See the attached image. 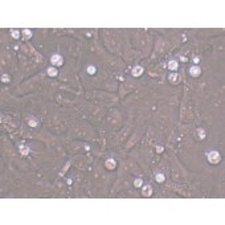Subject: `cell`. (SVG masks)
<instances>
[{"mask_svg": "<svg viewBox=\"0 0 225 225\" xmlns=\"http://www.w3.org/2000/svg\"><path fill=\"white\" fill-rule=\"evenodd\" d=\"M205 156H207L208 163L213 164V166H216V164L221 163V159H223L221 152H220L218 150H216V148H211V150H208V151L205 152Z\"/></svg>", "mask_w": 225, "mask_h": 225, "instance_id": "6da1fadb", "label": "cell"}, {"mask_svg": "<svg viewBox=\"0 0 225 225\" xmlns=\"http://www.w3.org/2000/svg\"><path fill=\"white\" fill-rule=\"evenodd\" d=\"M65 62V60H64V56L61 53H53L52 56H51V64H52V66H56V68H61L62 65Z\"/></svg>", "mask_w": 225, "mask_h": 225, "instance_id": "7a4b0ae2", "label": "cell"}, {"mask_svg": "<svg viewBox=\"0 0 225 225\" xmlns=\"http://www.w3.org/2000/svg\"><path fill=\"white\" fill-rule=\"evenodd\" d=\"M188 74L193 78H197L201 76V68L199 66V65H191V66L188 68Z\"/></svg>", "mask_w": 225, "mask_h": 225, "instance_id": "3957f363", "label": "cell"}, {"mask_svg": "<svg viewBox=\"0 0 225 225\" xmlns=\"http://www.w3.org/2000/svg\"><path fill=\"white\" fill-rule=\"evenodd\" d=\"M167 78H168V81L171 85H179L180 81H182V77H180V74L178 72H169Z\"/></svg>", "mask_w": 225, "mask_h": 225, "instance_id": "277c9868", "label": "cell"}, {"mask_svg": "<svg viewBox=\"0 0 225 225\" xmlns=\"http://www.w3.org/2000/svg\"><path fill=\"white\" fill-rule=\"evenodd\" d=\"M143 73H144V68L142 66V65H135V66L133 68V70H131V76L134 78H138V77H142Z\"/></svg>", "mask_w": 225, "mask_h": 225, "instance_id": "5b68a950", "label": "cell"}, {"mask_svg": "<svg viewBox=\"0 0 225 225\" xmlns=\"http://www.w3.org/2000/svg\"><path fill=\"white\" fill-rule=\"evenodd\" d=\"M152 192H154V188H152L151 184H143L142 186V195L144 197L152 196Z\"/></svg>", "mask_w": 225, "mask_h": 225, "instance_id": "8992f818", "label": "cell"}, {"mask_svg": "<svg viewBox=\"0 0 225 225\" xmlns=\"http://www.w3.org/2000/svg\"><path fill=\"white\" fill-rule=\"evenodd\" d=\"M85 73H86L88 76H96L98 73V68L94 64H88L86 68H85Z\"/></svg>", "mask_w": 225, "mask_h": 225, "instance_id": "52a82bcc", "label": "cell"}, {"mask_svg": "<svg viewBox=\"0 0 225 225\" xmlns=\"http://www.w3.org/2000/svg\"><path fill=\"white\" fill-rule=\"evenodd\" d=\"M167 69L169 72H176L178 69H179V61L176 58H172V60H169V61L167 62Z\"/></svg>", "mask_w": 225, "mask_h": 225, "instance_id": "ba28073f", "label": "cell"}, {"mask_svg": "<svg viewBox=\"0 0 225 225\" xmlns=\"http://www.w3.org/2000/svg\"><path fill=\"white\" fill-rule=\"evenodd\" d=\"M27 123H28V126L32 127V128L40 126V121H38L36 117H33V115H29V117L27 118Z\"/></svg>", "mask_w": 225, "mask_h": 225, "instance_id": "9c48e42d", "label": "cell"}, {"mask_svg": "<svg viewBox=\"0 0 225 225\" xmlns=\"http://www.w3.org/2000/svg\"><path fill=\"white\" fill-rule=\"evenodd\" d=\"M47 74H48V76L51 77V78H56L58 74H60V70H58V68L52 66V65H51V66L47 69Z\"/></svg>", "mask_w": 225, "mask_h": 225, "instance_id": "30bf717a", "label": "cell"}, {"mask_svg": "<svg viewBox=\"0 0 225 225\" xmlns=\"http://www.w3.org/2000/svg\"><path fill=\"white\" fill-rule=\"evenodd\" d=\"M105 167H106L109 171H113V169H115V168H117V162H115V159L109 158L105 162Z\"/></svg>", "mask_w": 225, "mask_h": 225, "instance_id": "8fae6325", "label": "cell"}, {"mask_svg": "<svg viewBox=\"0 0 225 225\" xmlns=\"http://www.w3.org/2000/svg\"><path fill=\"white\" fill-rule=\"evenodd\" d=\"M155 180H156L158 183H164L166 182V173H164L163 171H156L155 172Z\"/></svg>", "mask_w": 225, "mask_h": 225, "instance_id": "7c38bea8", "label": "cell"}, {"mask_svg": "<svg viewBox=\"0 0 225 225\" xmlns=\"http://www.w3.org/2000/svg\"><path fill=\"white\" fill-rule=\"evenodd\" d=\"M9 33H11L12 38H15V40H19L20 36H21V32H20L19 29H11V31H9Z\"/></svg>", "mask_w": 225, "mask_h": 225, "instance_id": "4fadbf2b", "label": "cell"}, {"mask_svg": "<svg viewBox=\"0 0 225 225\" xmlns=\"http://www.w3.org/2000/svg\"><path fill=\"white\" fill-rule=\"evenodd\" d=\"M143 184H144V180H143L142 178L134 179V187H135V188H142Z\"/></svg>", "mask_w": 225, "mask_h": 225, "instance_id": "5bb4252c", "label": "cell"}, {"mask_svg": "<svg viewBox=\"0 0 225 225\" xmlns=\"http://www.w3.org/2000/svg\"><path fill=\"white\" fill-rule=\"evenodd\" d=\"M21 33L24 34V37L28 38V40L33 37V31H32V29H23Z\"/></svg>", "mask_w": 225, "mask_h": 225, "instance_id": "9a60e30c", "label": "cell"}, {"mask_svg": "<svg viewBox=\"0 0 225 225\" xmlns=\"http://www.w3.org/2000/svg\"><path fill=\"white\" fill-rule=\"evenodd\" d=\"M2 82L3 83H9V82H11V76L7 74V73H3L2 74Z\"/></svg>", "mask_w": 225, "mask_h": 225, "instance_id": "2e32d148", "label": "cell"}, {"mask_svg": "<svg viewBox=\"0 0 225 225\" xmlns=\"http://www.w3.org/2000/svg\"><path fill=\"white\" fill-rule=\"evenodd\" d=\"M197 135H199V138L201 139H205V137H207V133H205V130L204 128H197Z\"/></svg>", "mask_w": 225, "mask_h": 225, "instance_id": "e0dca14e", "label": "cell"}, {"mask_svg": "<svg viewBox=\"0 0 225 225\" xmlns=\"http://www.w3.org/2000/svg\"><path fill=\"white\" fill-rule=\"evenodd\" d=\"M20 151H21V155L25 156V155H28V152H29V148H25L23 144H20Z\"/></svg>", "mask_w": 225, "mask_h": 225, "instance_id": "ac0fdd59", "label": "cell"}, {"mask_svg": "<svg viewBox=\"0 0 225 225\" xmlns=\"http://www.w3.org/2000/svg\"><path fill=\"white\" fill-rule=\"evenodd\" d=\"M192 61H193V65H199V62H200V58H199V57H195V58L192 60Z\"/></svg>", "mask_w": 225, "mask_h": 225, "instance_id": "d6986e66", "label": "cell"}, {"mask_svg": "<svg viewBox=\"0 0 225 225\" xmlns=\"http://www.w3.org/2000/svg\"><path fill=\"white\" fill-rule=\"evenodd\" d=\"M179 58H180V61H182V62H187L188 61V58L184 57V56H179Z\"/></svg>", "mask_w": 225, "mask_h": 225, "instance_id": "ffe728a7", "label": "cell"}, {"mask_svg": "<svg viewBox=\"0 0 225 225\" xmlns=\"http://www.w3.org/2000/svg\"><path fill=\"white\" fill-rule=\"evenodd\" d=\"M156 150H158V152H162V151H163V148H162V147H158Z\"/></svg>", "mask_w": 225, "mask_h": 225, "instance_id": "44dd1931", "label": "cell"}]
</instances>
